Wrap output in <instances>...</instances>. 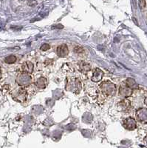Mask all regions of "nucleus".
Returning a JSON list of instances; mask_svg holds the SVG:
<instances>
[{
    "mask_svg": "<svg viewBox=\"0 0 147 148\" xmlns=\"http://www.w3.org/2000/svg\"><path fill=\"white\" fill-rule=\"evenodd\" d=\"M78 66H79V70H80L82 73H87L88 72V71H90L91 69L90 65L89 64H87V63H86L85 62H80L79 63V64H78Z\"/></svg>",
    "mask_w": 147,
    "mask_h": 148,
    "instance_id": "13",
    "label": "nucleus"
},
{
    "mask_svg": "<svg viewBox=\"0 0 147 148\" xmlns=\"http://www.w3.org/2000/svg\"><path fill=\"white\" fill-rule=\"evenodd\" d=\"M48 49H50V45L47 44L43 45L41 47V50H42V51H47Z\"/></svg>",
    "mask_w": 147,
    "mask_h": 148,
    "instance_id": "17",
    "label": "nucleus"
},
{
    "mask_svg": "<svg viewBox=\"0 0 147 148\" xmlns=\"http://www.w3.org/2000/svg\"><path fill=\"white\" fill-rule=\"evenodd\" d=\"M144 103H145V104L147 106V98H146V99H145V101H144Z\"/></svg>",
    "mask_w": 147,
    "mask_h": 148,
    "instance_id": "21",
    "label": "nucleus"
},
{
    "mask_svg": "<svg viewBox=\"0 0 147 148\" xmlns=\"http://www.w3.org/2000/svg\"><path fill=\"white\" fill-rule=\"evenodd\" d=\"M22 72L25 73H31L34 71V64L30 62H25L22 65Z\"/></svg>",
    "mask_w": 147,
    "mask_h": 148,
    "instance_id": "10",
    "label": "nucleus"
},
{
    "mask_svg": "<svg viewBox=\"0 0 147 148\" xmlns=\"http://www.w3.org/2000/svg\"><path fill=\"white\" fill-rule=\"evenodd\" d=\"M139 4H140V7H141V8H144V7H145L146 2H139Z\"/></svg>",
    "mask_w": 147,
    "mask_h": 148,
    "instance_id": "18",
    "label": "nucleus"
},
{
    "mask_svg": "<svg viewBox=\"0 0 147 148\" xmlns=\"http://www.w3.org/2000/svg\"><path fill=\"white\" fill-rule=\"evenodd\" d=\"M16 82L18 83V85L22 86V87H27L32 84L33 79L30 74L22 72L17 76Z\"/></svg>",
    "mask_w": 147,
    "mask_h": 148,
    "instance_id": "2",
    "label": "nucleus"
},
{
    "mask_svg": "<svg viewBox=\"0 0 147 148\" xmlns=\"http://www.w3.org/2000/svg\"><path fill=\"white\" fill-rule=\"evenodd\" d=\"M136 119L143 124H147V108H140L136 112Z\"/></svg>",
    "mask_w": 147,
    "mask_h": 148,
    "instance_id": "5",
    "label": "nucleus"
},
{
    "mask_svg": "<svg viewBox=\"0 0 147 148\" xmlns=\"http://www.w3.org/2000/svg\"><path fill=\"white\" fill-rule=\"evenodd\" d=\"M2 78V69H1V67H0V79Z\"/></svg>",
    "mask_w": 147,
    "mask_h": 148,
    "instance_id": "20",
    "label": "nucleus"
},
{
    "mask_svg": "<svg viewBox=\"0 0 147 148\" xmlns=\"http://www.w3.org/2000/svg\"><path fill=\"white\" fill-rule=\"evenodd\" d=\"M81 89V82L77 78L70 79L67 84V90L72 91L75 93H79Z\"/></svg>",
    "mask_w": 147,
    "mask_h": 148,
    "instance_id": "3",
    "label": "nucleus"
},
{
    "mask_svg": "<svg viewBox=\"0 0 147 148\" xmlns=\"http://www.w3.org/2000/svg\"><path fill=\"white\" fill-rule=\"evenodd\" d=\"M103 76H104V72L98 68H95L92 72V81L93 82H98L100 80H101Z\"/></svg>",
    "mask_w": 147,
    "mask_h": 148,
    "instance_id": "9",
    "label": "nucleus"
},
{
    "mask_svg": "<svg viewBox=\"0 0 147 148\" xmlns=\"http://www.w3.org/2000/svg\"><path fill=\"white\" fill-rule=\"evenodd\" d=\"M123 126L128 130H134L137 127V124H136L135 120L129 117V118L125 119L123 121Z\"/></svg>",
    "mask_w": 147,
    "mask_h": 148,
    "instance_id": "6",
    "label": "nucleus"
},
{
    "mask_svg": "<svg viewBox=\"0 0 147 148\" xmlns=\"http://www.w3.org/2000/svg\"><path fill=\"white\" fill-rule=\"evenodd\" d=\"M16 61V57L14 55L9 56L5 58V62L6 63H8V64H13V63L15 62Z\"/></svg>",
    "mask_w": 147,
    "mask_h": 148,
    "instance_id": "16",
    "label": "nucleus"
},
{
    "mask_svg": "<svg viewBox=\"0 0 147 148\" xmlns=\"http://www.w3.org/2000/svg\"><path fill=\"white\" fill-rule=\"evenodd\" d=\"M133 92V90H132L131 88H129L126 84H125V82L123 83L120 86V89H119V94L121 96L124 98L129 97L132 94Z\"/></svg>",
    "mask_w": 147,
    "mask_h": 148,
    "instance_id": "7",
    "label": "nucleus"
},
{
    "mask_svg": "<svg viewBox=\"0 0 147 148\" xmlns=\"http://www.w3.org/2000/svg\"><path fill=\"white\" fill-rule=\"evenodd\" d=\"M56 53L57 55L59 56H60V57H65V56H67L69 53L68 47H67V46L64 44L59 46L56 49Z\"/></svg>",
    "mask_w": 147,
    "mask_h": 148,
    "instance_id": "8",
    "label": "nucleus"
},
{
    "mask_svg": "<svg viewBox=\"0 0 147 148\" xmlns=\"http://www.w3.org/2000/svg\"><path fill=\"white\" fill-rule=\"evenodd\" d=\"M101 91L107 96H113L116 93V86L110 82H104L99 86Z\"/></svg>",
    "mask_w": 147,
    "mask_h": 148,
    "instance_id": "1",
    "label": "nucleus"
},
{
    "mask_svg": "<svg viewBox=\"0 0 147 148\" xmlns=\"http://www.w3.org/2000/svg\"><path fill=\"white\" fill-rule=\"evenodd\" d=\"M125 84H126L129 88H131L132 90L134 89H137L138 88V85L136 83V82L133 79H126V81L125 82Z\"/></svg>",
    "mask_w": 147,
    "mask_h": 148,
    "instance_id": "14",
    "label": "nucleus"
},
{
    "mask_svg": "<svg viewBox=\"0 0 147 148\" xmlns=\"http://www.w3.org/2000/svg\"><path fill=\"white\" fill-rule=\"evenodd\" d=\"M144 141H145L146 145V146H147V136H146V138H144Z\"/></svg>",
    "mask_w": 147,
    "mask_h": 148,
    "instance_id": "19",
    "label": "nucleus"
},
{
    "mask_svg": "<svg viewBox=\"0 0 147 148\" xmlns=\"http://www.w3.org/2000/svg\"><path fill=\"white\" fill-rule=\"evenodd\" d=\"M27 96V90H26L25 88H22L18 89L16 91H15V92L13 94V98H14L15 100H16L17 101L23 102V101H26Z\"/></svg>",
    "mask_w": 147,
    "mask_h": 148,
    "instance_id": "4",
    "label": "nucleus"
},
{
    "mask_svg": "<svg viewBox=\"0 0 147 148\" xmlns=\"http://www.w3.org/2000/svg\"><path fill=\"white\" fill-rule=\"evenodd\" d=\"M74 52L76 54H79V55H84L85 53V49L84 47H80V46H76V47H74L73 49Z\"/></svg>",
    "mask_w": 147,
    "mask_h": 148,
    "instance_id": "15",
    "label": "nucleus"
},
{
    "mask_svg": "<svg viewBox=\"0 0 147 148\" xmlns=\"http://www.w3.org/2000/svg\"><path fill=\"white\" fill-rule=\"evenodd\" d=\"M35 84L37 88H39V89H44L46 88V86H47V80L46 78L41 77L36 82Z\"/></svg>",
    "mask_w": 147,
    "mask_h": 148,
    "instance_id": "12",
    "label": "nucleus"
},
{
    "mask_svg": "<svg viewBox=\"0 0 147 148\" xmlns=\"http://www.w3.org/2000/svg\"><path fill=\"white\" fill-rule=\"evenodd\" d=\"M118 106L120 108L121 110L125 112V113H126V112H128V111L130 110L131 103L129 100L124 99L122 100L121 101H120V102L118 103Z\"/></svg>",
    "mask_w": 147,
    "mask_h": 148,
    "instance_id": "11",
    "label": "nucleus"
}]
</instances>
